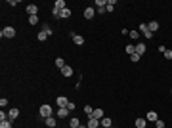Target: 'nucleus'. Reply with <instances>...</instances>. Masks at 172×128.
Here are the masks:
<instances>
[{
    "instance_id": "obj_1",
    "label": "nucleus",
    "mask_w": 172,
    "mask_h": 128,
    "mask_svg": "<svg viewBox=\"0 0 172 128\" xmlns=\"http://www.w3.org/2000/svg\"><path fill=\"white\" fill-rule=\"evenodd\" d=\"M38 115L42 117V119H48V117H52V115H54V109H52V105H48V103L40 105V109H38Z\"/></svg>"
},
{
    "instance_id": "obj_2",
    "label": "nucleus",
    "mask_w": 172,
    "mask_h": 128,
    "mask_svg": "<svg viewBox=\"0 0 172 128\" xmlns=\"http://www.w3.org/2000/svg\"><path fill=\"white\" fill-rule=\"evenodd\" d=\"M15 34H17V32H15V27H10V25L4 27V29L0 31V36H2V38H13Z\"/></svg>"
},
{
    "instance_id": "obj_3",
    "label": "nucleus",
    "mask_w": 172,
    "mask_h": 128,
    "mask_svg": "<svg viewBox=\"0 0 172 128\" xmlns=\"http://www.w3.org/2000/svg\"><path fill=\"white\" fill-rule=\"evenodd\" d=\"M69 113H71V111L67 107H59L56 111V117H57V119H67V117H69Z\"/></svg>"
},
{
    "instance_id": "obj_4",
    "label": "nucleus",
    "mask_w": 172,
    "mask_h": 128,
    "mask_svg": "<svg viewBox=\"0 0 172 128\" xmlns=\"http://www.w3.org/2000/svg\"><path fill=\"white\" fill-rule=\"evenodd\" d=\"M103 117H105V111H103V109H94V113H92V117H88V119H98V121H102Z\"/></svg>"
},
{
    "instance_id": "obj_5",
    "label": "nucleus",
    "mask_w": 172,
    "mask_h": 128,
    "mask_svg": "<svg viewBox=\"0 0 172 128\" xmlns=\"http://www.w3.org/2000/svg\"><path fill=\"white\" fill-rule=\"evenodd\" d=\"M56 103H57V107H67V105H69V97L57 96V97H56Z\"/></svg>"
},
{
    "instance_id": "obj_6",
    "label": "nucleus",
    "mask_w": 172,
    "mask_h": 128,
    "mask_svg": "<svg viewBox=\"0 0 172 128\" xmlns=\"http://www.w3.org/2000/svg\"><path fill=\"white\" fill-rule=\"evenodd\" d=\"M69 36L73 38V42H75L76 46H82V44H84V36H80V34H76V32H71Z\"/></svg>"
},
{
    "instance_id": "obj_7",
    "label": "nucleus",
    "mask_w": 172,
    "mask_h": 128,
    "mask_svg": "<svg viewBox=\"0 0 172 128\" xmlns=\"http://www.w3.org/2000/svg\"><path fill=\"white\" fill-rule=\"evenodd\" d=\"M44 122H46V126L48 128H56L57 126V117H48V119H44Z\"/></svg>"
},
{
    "instance_id": "obj_8",
    "label": "nucleus",
    "mask_w": 172,
    "mask_h": 128,
    "mask_svg": "<svg viewBox=\"0 0 172 128\" xmlns=\"http://www.w3.org/2000/svg\"><path fill=\"white\" fill-rule=\"evenodd\" d=\"M82 15H84V19H92V17H94V15H96V10H94V8H92V6L84 8V13H82Z\"/></svg>"
},
{
    "instance_id": "obj_9",
    "label": "nucleus",
    "mask_w": 172,
    "mask_h": 128,
    "mask_svg": "<svg viewBox=\"0 0 172 128\" xmlns=\"http://www.w3.org/2000/svg\"><path fill=\"white\" fill-rule=\"evenodd\" d=\"M145 121L147 122H157V121H159V117H157L155 111H147V113H145Z\"/></svg>"
},
{
    "instance_id": "obj_10",
    "label": "nucleus",
    "mask_w": 172,
    "mask_h": 128,
    "mask_svg": "<svg viewBox=\"0 0 172 128\" xmlns=\"http://www.w3.org/2000/svg\"><path fill=\"white\" fill-rule=\"evenodd\" d=\"M19 117V109H15V107H12L10 111H8V121H15Z\"/></svg>"
},
{
    "instance_id": "obj_11",
    "label": "nucleus",
    "mask_w": 172,
    "mask_h": 128,
    "mask_svg": "<svg viewBox=\"0 0 172 128\" xmlns=\"http://www.w3.org/2000/svg\"><path fill=\"white\" fill-rule=\"evenodd\" d=\"M61 71V75H63L65 78H69V77H73V73H75V71H73V67H69V65H65L63 69H59Z\"/></svg>"
},
{
    "instance_id": "obj_12",
    "label": "nucleus",
    "mask_w": 172,
    "mask_h": 128,
    "mask_svg": "<svg viewBox=\"0 0 172 128\" xmlns=\"http://www.w3.org/2000/svg\"><path fill=\"white\" fill-rule=\"evenodd\" d=\"M86 126H88V128H100V126H102V121H98V119H88Z\"/></svg>"
},
{
    "instance_id": "obj_13",
    "label": "nucleus",
    "mask_w": 172,
    "mask_h": 128,
    "mask_svg": "<svg viewBox=\"0 0 172 128\" xmlns=\"http://www.w3.org/2000/svg\"><path fill=\"white\" fill-rule=\"evenodd\" d=\"M25 10H27L29 15H38V6H37V4H29Z\"/></svg>"
},
{
    "instance_id": "obj_14",
    "label": "nucleus",
    "mask_w": 172,
    "mask_h": 128,
    "mask_svg": "<svg viewBox=\"0 0 172 128\" xmlns=\"http://www.w3.org/2000/svg\"><path fill=\"white\" fill-rule=\"evenodd\" d=\"M147 27H149V31L155 34V32L159 31V27H161V25H159V21H149V23H147Z\"/></svg>"
},
{
    "instance_id": "obj_15",
    "label": "nucleus",
    "mask_w": 172,
    "mask_h": 128,
    "mask_svg": "<svg viewBox=\"0 0 172 128\" xmlns=\"http://www.w3.org/2000/svg\"><path fill=\"white\" fill-rule=\"evenodd\" d=\"M145 44H143V42H138V44H136V54H138V56H143V54H145Z\"/></svg>"
},
{
    "instance_id": "obj_16",
    "label": "nucleus",
    "mask_w": 172,
    "mask_h": 128,
    "mask_svg": "<svg viewBox=\"0 0 172 128\" xmlns=\"http://www.w3.org/2000/svg\"><path fill=\"white\" fill-rule=\"evenodd\" d=\"M136 128H145L147 126V121H145V117H140V119H136Z\"/></svg>"
},
{
    "instance_id": "obj_17",
    "label": "nucleus",
    "mask_w": 172,
    "mask_h": 128,
    "mask_svg": "<svg viewBox=\"0 0 172 128\" xmlns=\"http://www.w3.org/2000/svg\"><path fill=\"white\" fill-rule=\"evenodd\" d=\"M78 126H80V119L71 117V119H69V128H78Z\"/></svg>"
},
{
    "instance_id": "obj_18",
    "label": "nucleus",
    "mask_w": 172,
    "mask_h": 128,
    "mask_svg": "<svg viewBox=\"0 0 172 128\" xmlns=\"http://www.w3.org/2000/svg\"><path fill=\"white\" fill-rule=\"evenodd\" d=\"M67 17H71V10L69 8H65V10L59 12V19H67Z\"/></svg>"
},
{
    "instance_id": "obj_19",
    "label": "nucleus",
    "mask_w": 172,
    "mask_h": 128,
    "mask_svg": "<svg viewBox=\"0 0 172 128\" xmlns=\"http://www.w3.org/2000/svg\"><path fill=\"white\" fill-rule=\"evenodd\" d=\"M111 124H113V122H111L109 117H103L102 119V128H111Z\"/></svg>"
},
{
    "instance_id": "obj_20",
    "label": "nucleus",
    "mask_w": 172,
    "mask_h": 128,
    "mask_svg": "<svg viewBox=\"0 0 172 128\" xmlns=\"http://www.w3.org/2000/svg\"><path fill=\"white\" fill-rule=\"evenodd\" d=\"M54 8H57V10H65V8H67V4H65V0H56Z\"/></svg>"
},
{
    "instance_id": "obj_21",
    "label": "nucleus",
    "mask_w": 172,
    "mask_h": 128,
    "mask_svg": "<svg viewBox=\"0 0 172 128\" xmlns=\"http://www.w3.org/2000/svg\"><path fill=\"white\" fill-rule=\"evenodd\" d=\"M128 36H130L132 40H138V38H140V31H136V29H134V31L128 32Z\"/></svg>"
},
{
    "instance_id": "obj_22",
    "label": "nucleus",
    "mask_w": 172,
    "mask_h": 128,
    "mask_svg": "<svg viewBox=\"0 0 172 128\" xmlns=\"http://www.w3.org/2000/svg\"><path fill=\"white\" fill-rule=\"evenodd\" d=\"M115 4H117L115 0H107V6H105V10H107V12H113V10H115Z\"/></svg>"
},
{
    "instance_id": "obj_23",
    "label": "nucleus",
    "mask_w": 172,
    "mask_h": 128,
    "mask_svg": "<svg viewBox=\"0 0 172 128\" xmlns=\"http://www.w3.org/2000/svg\"><path fill=\"white\" fill-rule=\"evenodd\" d=\"M37 38L40 40V42H44V40L48 38V32H44V31H40V32H38V34H37Z\"/></svg>"
},
{
    "instance_id": "obj_24",
    "label": "nucleus",
    "mask_w": 172,
    "mask_h": 128,
    "mask_svg": "<svg viewBox=\"0 0 172 128\" xmlns=\"http://www.w3.org/2000/svg\"><path fill=\"white\" fill-rule=\"evenodd\" d=\"M38 21H40L38 19V15H29V25H37Z\"/></svg>"
},
{
    "instance_id": "obj_25",
    "label": "nucleus",
    "mask_w": 172,
    "mask_h": 128,
    "mask_svg": "<svg viewBox=\"0 0 172 128\" xmlns=\"http://www.w3.org/2000/svg\"><path fill=\"white\" fill-rule=\"evenodd\" d=\"M107 6V0H96V10L98 8H105Z\"/></svg>"
},
{
    "instance_id": "obj_26",
    "label": "nucleus",
    "mask_w": 172,
    "mask_h": 128,
    "mask_svg": "<svg viewBox=\"0 0 172 128\" xmlns=\"http://www.w3.org/2000/svg\"><path fill=\"white\" fill-rule=\"evenodd\" d=\"M126 54H128V56H132V54H136V46L128 44V46H126Z\"/></svg>"
},
{
    "instance_id": "obj_27",
    "label": "nucleus",
    "mask_w": 172,
    "mask_h": 128,
    "mask_svg": "<svg viewBox=\"0 0 172 128\" xmlns=\"http://www.w3.org/2000/svg\"><path fill=\"white\" fill-rule=\"evenodd\" d=\"M4 121H8V111H0V122H4Z\"/></svg>"
},
{
    "instance_id": "obj_28",
    "label": "nucleus",
    "mask_w": 172,
    "mask_h": 128,
    "mask_svg": "<svg viewBox=\"0 0 172 128\" xmlns=\"http://www.w3.org/2000/svg\"><path fill=\"white\" fill-rule=\"evenodd\" d=\"M56 67H59V69H63V67H65V61H63L61 58H57V59H56Z\"/></svg>"
},
{
    "instance_id": "obj_29",
    "label": "nucleus",
    "mask_w": 172,
    "mask_h": 128,
    "mask_svg": "<svg viewBox=\"0 0 172 128\" xmlns=\"http://www.w3.org/2000/svg\"><path fill=\"white\" fill-rule=\"evenodd\" d=\"M140 32H147L149 31V27H147V23H140V29H138Z\"/></svg>"
},
{
    "instance_id": "obj_30",
    "label": "nucleus",
    "mask_w": 172,
    "mask_h": 128,
    "mask_svg": "<svg viewBox=\"0 0 172 128\" xmlns=\"http://www.w3.org/2000/svg\"><path fill=\"white\" fill-rule=\"evenodd\" d=\"M140 58H141V56H138V54H132V56H130V61H132V63H138V61H140Z\"/></svg>"
},
{
    "instance_id": "obj_31",
    "label": "nucleus",
    "mask_w": 172,
    "mask_h": 128,
    "mask_svg": "<svg viewBox=\"0 0 172 128\" xmlns=\"http://www.w3.org/2000/svg\"><path fill=\"white\" fill-rule=\"evenodd\" d=\"M84 113H86L88 117H92V113H94V109L90 107V105H84Z\"/></svg>"
},
{
    "instance_id": "obj_32",
    "label": "nucleus",
    "mask_w": 172,
    "mask_h": 128,
    "mask_svg": "<svg viewBox=\"0 0 172 128\" xmlns=\"http://www.w3.org/2000/svg\"><path fill=\"white\" fill-rule=\"evenodd\" d=\"M0 128H12V121H4V122H0Z\"/></svg>"
},
{
    "instance_id": "obj_33",
    "label": "nucleus",
    "mask_w": 172,
    "mask_h": 128,
    "mask_svg": "<svg viewBox=\"0 0 172 128\" xmlns=\"http://www.w3.org/2000/svg\"><path fill=\"white\" fill-rule=\"evenodd\" d=\"M166 124H165V121H163V119H159V121L155 122V128H165Z\"/></svg>"
},
{
    "instance_id": "obj_34",
    "label": "nucleus",
    "mask_w": 172,
    "mask_h": 128,
    "mask_svg": "<svg viewBox=\"0 0 172 128\" xmlns=\"http://www.w3.org/2000/svg\"><path fill=\"white\" fill-rule=\"evenodd\" d=\"M165 59H172V50H166L165 52Z\"/></svg>"
},
{
    "instance_id": "obj_35",
    "label": "nucleus",
    "mask_w": 172,
    "mask_h": 128,
    "mask_svg": "<svg viewBox=\"0 0 172 128\" xmlns=\"http://www.w3.org/2000/svg\"><path fill=\"white\" fill-rule=\"evenodd\" d=\"M143 38H147V40H149V38H153V32H151V31L143 32Z\"/></svg>"
},
{
    "instance_id": "obj_36",
    "label": "nucleus",
    "mask_w": 172,
    "mask_h": 128,
    "mask_svg": "<svg viewBox=\"0 0 172 128\" xmlns=\"http://www.w3.org/2000/svg\"><path fill=\"white\" fill-rule=\"evenodd\" d=\"M42 31H44V32H48V36H52V29H50L48 25H44V29H42Z\"/></svg>"
},
{
    "instance_id": "obj_37",
    "label": "nucleus",
    "mask_w": 172,
    "mask_h": 128,
    "mask_svg": "<svg viewBox=\"0 0 172 128\" xmlns=\"http://www.w3.org/2000/svg\"><path fill=\"white\" fill-rule=\"evenodd\" d=\"M0 105H2V109L8 105V99H6V97H2V99H0Z\"/></svg>"
},
{
    "instance_id": "obj_38",
    "label": "nucleus",
    "mask_w": 172,
    "mask_h": 128,
    "mask_svg": "<svg viewBox=\"0 0 172 128\" xmlns=\"http://www.w3.org/2000/svg\"><path fill=\"white\" fill-rule=\"evenodd\" d=\"M75 107H76L75 103H73V101H69V105H67V109H69V111H75Z\"/></svg>"
},
{
    "instance_id": "obj_39",
    "label": "nucleus",
    "mask_w": 172,
    "mask_h": 128,
    "mask_svg": "<svg viewBox=\"0 0 172 128\" xmlns=\"http://www.w3.org/2000/svg\"><path fill=\"white\" fill-rule=\"evenodd\" d=\"M78 128H88V126H82V124H80V126H78Z\"/></svg>"
}]
</instances>
